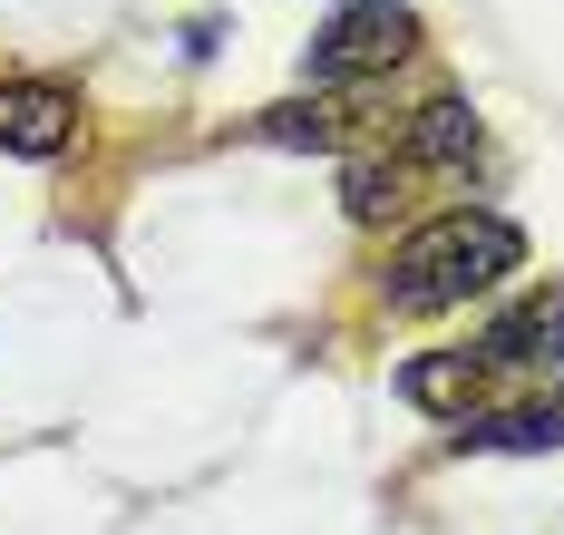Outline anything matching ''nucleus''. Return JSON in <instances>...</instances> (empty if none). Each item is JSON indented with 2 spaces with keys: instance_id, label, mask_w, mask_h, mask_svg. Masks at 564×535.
Wrapping results in <instances>:
<instances>
[{
  "instance_id": "f257e3e1",
  "label": "nucleus",
  "mask_w": 564,
  "mask_h": 535,
  "mask_svg": "<svg viewBox=\"0 0 564 535\" xmlns=\"http://www.w3.org/2000/svg\"><path fill=\"white\" fill-rule=\"evenodd\" d=\"M516 263H525V234H516L507 215H438V225H419V234L390 253L380 302H390V312H448V302L507 283Z\"/></svg>"
},
{
  "instance_id": "f03ea898",
  "label": "nucleus",
  "mask_w": 564,
  "mask_h": 535,
  "mask_svg": "<svg viewBox=\"0 0 564 535\" xmlns=\"http://www.w3.org/2000/svg\"><path fill=\"white\" fill-rule=\"evenodd\" d=\"M409 50H419V20L399 0H360V10H340L332 30L312 40V78H380Z\"/></svg>"
},
{
  "instance_id": "7ed1b4c3",
  "label": "nucleus",
  "mask_w": 564,
  "mask_h": 535,
  "mask_svg": "<svg viewBox=\"0 0 564 535\" xmlns=\"http://www.w3.org/2000/svg\"><path fill=\"white\" fill-rule=\"evenodd\" d=\"M0 146L10 156H68L78 146V98L50 78H10L0 88Z\"/></svg>"
},
{
  "instance_id": "20e7f679",
  "label": "nucleus",
  "mask_w": 564,
  "mask_h": 535,
  "mask_svg": "<svg viewBox=\"0 0 564 535\" xmlns=\"http://www.w3.org/2000/svg\"><path fill=\"white\" fill-rule=\"evenodd\" d=\"M555 351H564V283H545V293H525L516 312H497L487 341H477L487 370H545Z\"/></svg>"
},
{
  "instance_id": "39448f33",
  "label": "nucleus",
  "mask_w": 564,
  "mask_h": 535,
  "mask_svg": "<svg viewBox=\"0 0 564 535\" xmlns=\"http://www.w3.org/2000/svg\"><path fill=\"white\" fill-rule=\"evenodd\" d=\"M477 380H487V360L477 351H429V360H409V370H399V400H409V410H438V418H467L477 410Z\"/></svg>"
},
{
  "instance_id": "423d86ee",
  "label": "nucleus",
  "mask_w": 564,
  "mask_h": 535,
  "mask_svg": "<svg viewBox=\"0 0 564 535\" xmlns=\"http://www.w3.org/2000/svg\"><path fill=\"white\" fill-rule=\"evenodd\" d=\"M457 448H507V458H555L564 448V410H497V418H457Z\"/></svg>"
},
{
  "instance_id": "0eeeda50",
  "label": "nucleus",
  "mask_w": 564,
  "mask_h": 535,
  "mask_svg": "<svg viewBox=\"0 0 564 535\" xmlns=\"http://www.w3.org/2000/svg\"><path fill=\"white\" fill-rule=\"evenodd\" d=\"M409 156H419V166H467V156H477V108H467V98H429V108L409 118Z\"/></svg>"
},
{
  "instance_id": "6e6552de",
  "label": "nucleus",
  "mask_w": 564,
  "mask_h": 535,
  "mask_svg": "<svg viewBox=\"0 0 564 535\" xmlns=\"http://www.w3.org/2000/svg\"><path fill=\"white\" fill-rule=\"evenodd\" d=\"M340 205H350L360 225H390L399 205H409V166H380V156L350 166V176H340Z\"/></svg>"
},
{
  "instance_id": "1a4fd4ad",
  "label": "nucleus",
  "mask_w": 564,
  "mask_h": 535,
  "mask_svg": "<svg viewBox=\"0 0 564 535\" xmlns=\"http://www.w3.org/2000/svg\"><path fill=\"white\" fill-rule=\"evenodd\" d=\"M253 137H273V146H312V156H322V146L340 137V118H332V108H312V98H282V108L253 118Z\"/></svg>"
}]
</instances>
